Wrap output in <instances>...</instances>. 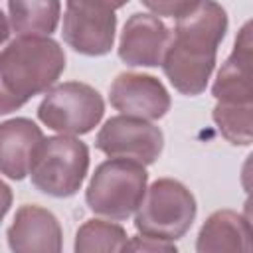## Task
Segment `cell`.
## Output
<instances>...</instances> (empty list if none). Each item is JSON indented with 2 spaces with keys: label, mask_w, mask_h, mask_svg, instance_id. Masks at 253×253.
<instances>
[{
  "label": "cell",
  "mask_w": 253,
  "mask_h": 253,
  "mask_svg": "<svg viewBox=\"0 0 253 253\" xmlns=\"http://www.w3.org/2000/svg\"><path fill=\"white\" fill-rule=\"evenodd\" d=\"M225 32L227 14L217 2H194L186 14L176 18L160 63L176 91L188 97L206 91Z\"/></svg>",
  "instance_id": "6da1fadb"
},
{
  "label": "cell",
  "mask_w": 253,
  "mask_h": 253,
  "mask_svg": "<svg viewBox=\"0 0 253 253\" xmlns=\"http://www.w3.org/2000/svg\"><path fill=\"white\" fill-rule=\"evenodd\" d=\"M65 69V53L51 38H16L0 51V115L47 93Z\"/></svg>",
  "instance_id": "7a4b0ae2"
},
{
  "label": "cell",
  "mask_w": 253,
  "mask_h": 253,
  "mask_svg": "<svg viewBox=\"0 0 253 253\" xmlns=\"http://www.w3.org/2000/svg\"><path fill=\"white\" fill-rule=\"evenodd\" d=\"M146 182L148 174L142 164L125 158H109L95 168L89 180L85 192L87 206L97 215L123 221L138 210Z\"/></svg>",
  "instance_id": "3957f363"
},
{
  "label": "cell",
  "mask_w": 253,
  "mask_h": 253,
  "mask_svg": "<svg viewBox=\"0 0 253 253\" xmlns=\"http://www.w3.org/2000/svg\"><path fill=\"white\" fill-rule=\"evenodd\" d=\"M196 211V198L182 182L158 178L144 192L136 210L134 227L144 237L176 241L192 227Z\"/></svg>",
  "instance_id": "277c9868"
},
{
  "label": "cell",
  "mask_w": 253,
  "mask_h": 253,
  "mask_svg": "<svg viewBox=\"0 0 253 253\" xmlns=\"http://www.w3.org/2000/svg\"><path fill=\"white\" fill-rule=\"evenodd\" d=\"M89 170V148L75 136H47L42 140L30 176L32 184L53 198L75 196Z\"/></svg>",
  "instance_id": "5b68a950"
},
{
  "label": "cell",
  "mask_w": 253,
  "mask_h": 253,
  "mask_svg": "<svg viewBox=\"0 0 253 253\" xmlns=\"http://www.w3.org/2000/svg\"><path fill=\"white\" fill-rule=\"evenodd\" d=\"M105 113V101L97 89L81 81H67L47 91L38 107V119L63 136L91 132Z\"/></svg>",
  "instance_id": "8992f818"
},
{
  "label": "cell",
  "mask_w": 253,
  "mask_h": 253,
  "mask_svg": "<svg viewBox=\"0 0 253 253\" xmlns=\"http://www.w3.org/2000/svg\"><path fill=\"white\" fill-rule=\"evenodd\" d=\"M123 2H67L63 16V42L83 55L111 51L117 30V10Z\"/></svg>",
  "instance_id": "52a82bcc"
},
{
  "label": "cell",
  "mask_w": 253,
  "mask_h": 253,
  "mask_svg": "<svg viewBox=\"0 0 253 253\" xmlns=\"http://www.w3.org/2000/svg\"><path fill=\"white\" fill-rule=\"evenodd\" d=\"M95 146L111 158H125L148 166L162 154L164 134L148 121L117 115L101 126Z\"/></svg>",
  "instance_id": "ba28073f"
},
{
  "label": "cell",
  "mask_w": 253,
  "mask_h": 253,
  "mask_svg": "<svg viewBox=\"0 0 253 253\" xmlns=\"http://www.w3.org/2000/svg\"><path fill=\"white\" fill-rule=\"evenodd\" d=\"M109 101L121 115L140 121L162 119L172 103L166 87L156 77L132 71L115 77L109 89Z\"/></svg>",
  "instance_id": "9c48e42d"
},
{
  "label": "cell",
  "mask_w": 253,
  "mask_h": 253,
  "mask_svg": "<svg viewBox=\"0 0 253 253\" xmlns=\"http://www.w3.org/2000/svg\"><path fill=\"white\" fill-rule=\"evenodd\" d=\"M170 30L150 12H134L123 28L119 57L130 67H156L162 63Z\"/></svg>",
  "instance_id": "30bf717a"
},
{
  "label": "cell",
  "mask_w": 253,
  "mask_h": 253,
  "mask_svg": "<svg viewBox=\"0 0 253 253\" xmlns=\"http://www.w3.org/2000/svg\"><path fill=\"white\" fill-rule=\"evenodd\" d=\"M6 237L12 253H61L63 249V231L57 217L32 204L18 208Z\"/></svg>",
  "instance_id": "8fae6325"
},
{
  "label": "cell",
  "mask_w": 253,
  "mask_h": 253,
  "mask_svg": "<svg viewBox=\"0 0 253 253\" xmlns=\"http://www.w3.org/2000/svg\"><path fill=\"white\" fill-rule=\"evenodd\" d=\"M253 40L251 22H245L239 30L233 51L217 71L211 87V95L223 105H253Z\"/></svg>",
  "instance_id": "7c38bea8"
},
{
  "label": "cell",
  "mask_w": 253,
  "mask_h": 253,
  "mask_svg": "<svg viewBox=\"0 0 253 253\" xmlns=\"http://www.w3.org/2000/svg\"><path fill=\"white\" fill-rule=\"evenodd\" d=\"M43 140L42 128L24 117L0 123V172L10 180H24Z\"/></svg>",
  "instance_id": "4fadbf2b"
},
{
  "label": "cell",
  "mask_w": 253,
  "mask_h": 253,
  "mask_svg": "<svg viewBox=\"0 0 253 253\" xmlns=\"http://www.w3.org/2000/svg\"><path fill=\"white\" fill-rule=\"evenodd\" d=\"M196 253H251L249 219L233 210L213 211L200 227Z\"/></svg>",
  "instance_id": "5bb4252c"
},
{
  "label": "cell",
  "mask_w": 253,
  "mask_h": 253,
  "mask_svg": "<svg viewBox=\"0 0 253 253\" xmlns=\"http://www.w3.org/2000/svg\"><path fill=\"white\" fill-rule=\"evenodd\" d=\"M61 4L57 0H12L8 2L10 26L18 38H49L59 22Z\"/></svg>",
  "instance_id": "9a60e30c"
},
{
  "label": "cell",
  "mask_w": 253,
  "mask_h": 253,
  "mask_svg": "<svg viewBox=\"0 0 253 253\" xmlns=\"http://www.w3.org/2000/svg\"><path fill=\"white\" fill-rule=\"evenodd\" d=\"M126 231L113 221L89 219L75 233L73 253H121Z\"/></svg>",
  "instance_id": "2e32d148"
},
{
  "label": "cell",
  "mask_w": 253,
  "mask_h": 253,
  "mask_svg": "<svg viewBox=\"0 0 253 253\" xmlns=\"http://www.w3.org/2000/svg\"><path fill=\"white\" fill-rule=\"evenodd\" d=\"M221 136L235 146H249L253 140V105L217 103L211 111Z\"/></svg>",
  "instance_id": "e0dca14e"
},
{
  "label": "cell",
  "mask_w": 253,
  "mask_h": 253,
  "mask_svg": "<svg viewBox=\"0 0 253 253\" xmlns=\"http://www.w3.org/2000/svg\"><path fill=\"white\" fill-rule=\"evenodd\" d=\"M121 253H178L176 245L162 239H152L144 235H134L126 239Z\"/></svg>",
  "instance_id": "ac0fdd59"
},
{
  "label": "cell",
  "mask_w": 253,
  "mask_h": 253,
  "mask_svg": "<svg viewBox=\"0 0 253 253\" xmlns=\"http://www.w3.org/2000/svg\"><path fill=\"white\" fill-rule=\"evenodd\" d=\"M146 10H150L152 16H166V18H180L182 14H186L194 2H188V0H158V2H152V0H144L142 2Z\"/></svg>",
  "instance_id": "d6986e66"
},
{
  "label": "cell",
  "mask_w": 253,
  "mask_h": 253,
  "mask_svg": "<svg viewBox=\"0 0 253 253\" xmlns=\"http://www.w3.org/2000/svg\"><path fill=\"white\" fill-rule=\"evenodd\" d=\"M10 206H12V190L4 180H0V221L8 213Z\"/></svg>",
  "instance_id": "ffe728a7"
},
{
  "label": "cell",
  "mask_w": 253,
  "mask_h": 253,
  "mask_svg": "<svg viewBox=\"0 0 253 253\" xmlns=\"http://www.w3.org/2000/svg\"><path fill=\"white\" fill-rule=\"evenodd\" d=\"M8 36H10V24H8V20H6L4 12L0 10V45L8 40Z\"/></svg>",
  "instance_id": "44dd1931"
}]
</instances>
